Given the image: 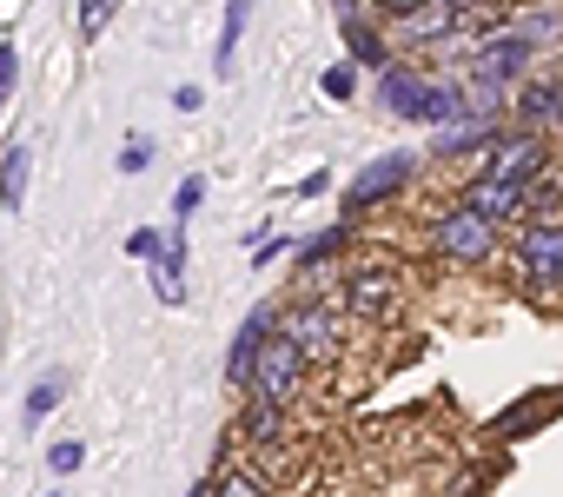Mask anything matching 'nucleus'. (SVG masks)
Here are the masks:
<instances>
[{"label":"nucleus","instance_id":"5701e85b","mask_svg":"<svg viewBox=\"0 0 563 497\" xmlns=\"http://www.w3.org/2000/svg\"><path fill=\"white\" fill-rule=\"evenodd\" d=\"M153 273V299L159 306H186V273H173V266H146Z\"/></svg>","mask_w":563,"mask_h":497},{"label":"nucleus","instance_id":"cd10ccee","mask_svg":"<svg viewBox=\"0 0 563 497\" xmlns=\"http://www.w3.org/2000/svg\"><path fill=\"white\" fill-rule=\"evenodd\" d=\"M319 87H325L332 100H352V87H358V67H352V60H339V67H325V74H319Z\"/></svg>","mask_w":563,"mask_h":497},{"label":"nucleus","instance_id":"20e7f679","mask_svg":"<svg viewBox=\"0 0 563 497\" xmlns=\"http://www.w3.org/2000/svg\"><path fill=\"white\" fill-rule=\"evenodd\" d=\"M517 273H523V286H537V292L563 286V219H530V225L517 232Z\"/></svg>","mask_w":563,"mask_h":497},{"label":"nucleus","instance_id":"f257e3e1","mask_svg":"<svg viewBox=\"0 0 563 497\" xmlns=\"http://www.w3.org/2000/svg\"><path fill=\"white\" fill-rule=\"evenodd\" d=\"M378 93H385V107H391L398 120H418V126H457V120L471 113L457 80H424V74H411V67H398V60L378 74Z\"/></svg>","mask_w":563,"mask_h":497},{"label":"nucleus","instance_id":"c756f323","mask_svg":"<svg viewBox=\"0 0 563 497\" xmlns=\"http://www.w3.org/2000/svg\"><path fill=\"white\" fill-rule=\"evenodd\" d=\"M14 80H21V54L14 41H0V100H14Z\"/></svg>","mask_w":563,"mask_h":497},{"label":"nucleus","instance_id":"a878e982","mask_svg":"<svg viewBox=\"0 0 563 497\" xmlns=\"http://www.w3.org/2000/svg\"><path fill=\"white\" fill-rule=\"evenodd\" d=\"M199 199H206V179H199V173H186V179H179V192H173V219L186 225V219L199 212Z\"/></svg>","mask_w":563,"mask_h":497},{"label":"nucleus","instance_id":"4be33fe9","mask_svg":"<svg viewBox=\"0 0 563 497\" xmlns=\"http://www.w3.org/2000/svg\"><path fill=\"white\" fill-rule=\"evenodd\" d=\"M126 253H133V259H146V266H153V259H159V253H166V232H159V225H133V232H126Z\"/></svg>","mask_w":563,"mask_h":497},{"label":"nucleus","instance_id":"f3484780","mask_svg":"<svg viewBox=\"0 0 563 497\" xmlns=\"http://www.w3.org/2000/svg\"><path fill=\"white\" fill-rule=\"evenodd\" d=\"M345 306H352V312H391V306H398V279H391V273H358V279L345 286Z\"/></svg>","mask_w":563,"mask_h":497},{"label":"nucleus","instance_id":"6e6552de","mask_svg":"<svg viewBox=\"0 0 563 497\" xmlns=\"http://www.w3.org/2000/svg\"><path fill=\"white\" fill-rule=\"evenodd\" d=\"M391 41H398V47H444V41H464V0H424L418 14L398 21Z\"/></svg>","mask_w":563,"mask_h":497},{"label":"nucleus","instance_id":"b1692460","mask_svg":"<svg viewBox=\"0 0 563 497\" xmlns=\"http://www.w3.org/2000/svg\"><path fill=\"white\" fill-rule=\"evenodd\" d=\"M80 464H87V444H80V438H60V444L47 451V471H54V477H74Z\"/></svg>","mask_w":563,"mask_h":497},{"label":"nucleus","instance_id":"a211bd4d","mask_svg":"<svg viewBox=\"0 0 563 497\" xmlns=\"http://www.w3.org/2000/svg\"><path fill=\"white\" fill-rule=\"evenodd\" d=\"M60 391H67V378H60V372L34 378V385H27V411H21V424H27V431H41V424H47V411L60 405Z\"/></svg>","mask_w":563,"mask_h":497},{"label":"nucleus","instance_id":"ddd939ff","mask_svg":"<svg viewBox=\"0 0 563 497\" xmlns=\"http://www.w3.org/2000/svg\"><path fill=\"white\" fill-rule=\"evenodd\" d=\"M278 339H292L306 358L332 352V312L325 306H299V312H278Z\"/></svg>","mask_w":563,"mask_h":497},{"label":"nucleus","instance_id":"2eb2a0df","mask_svg":"<svg viewBox=\"0 0 563 497\" xmlns=\"http://www.w3.org/2000/svg\"><path fill=\"white\" fill-rule=\"evenodd\" d=\"M339 27H345V60H352V67H372V74H385V67H391V41H385L378 27H365L358 14H352V21H339Z\"/></svg>","mask_w":563,"mask_h":497},{"label":"nucleus","instance_id":"412c9836","mask_svg":"<svg viewBox=\"0 0 563 497\" xmlns=\"http://www.w3.org/2000/svg\"><path fill=\"white\" fill-rule=\"evenodd\" d=\"M523 206H530L537 219H556V212H563V179H550V173L530 179V186H523Z\"/></svg>","mask_w":563,"mask_h":497},{"label":"nucleus","instance_id":"72a5a7b5","mask_svg":"<svg viewBox=\"0 0 563 497\" xmlns=\"http://www.w3.org/2000/svg\"><path fill=\"white\" fill-rule=\"evenodd\" d=\"M186 497H212V484H206V477H199V484H186Z\"/></svg>","mask_w":563,"mask_h":497},{"label":"nucleus","instance_id":"7ed1b4c3","mask_svg":"<svg viewBox=\"0 0 563 497\" xmlns=\"http://www.w3.org/2000/svg\"><path fill=\"white\" fill-rule=\"evenodd\" d=\"M530 60H537V47H530L517 27H497V34L471 41V54H464V87H490V93H510V87L530 74Z\"/></svg>","mask_w":563,"mask_h":497},{"label":"nucleus","instance_id":"473e14b6","mask_svg":"<svg viewBox=\"0 0 563 497\" xmlns=\"http://www.w3.org/2000/svg\"><path fill=\"white\" fill-rule=\"evenodd\" d=\"M173 107H179V113H199V107H206V93H199V87H173Z\"/></svg>","mask_w":563,"mask_h":497},{"label":"nucleus","instance_id":"1a4fd4ad","mask_svg":"<svg viewBox=\"0 0 563 497\" xmlns=\"http://www.w3.org/2000/svg\"><path fill=\"white\" fill-rule=\"evenodd\" d=\"M504 107H510L517 133H550V126H563V87H556V80H517Z\"/></svg>","mask_w":563,"mask_h":497},{"label":"nucleus","instance_id":"7c9ffc66","mask_svg":"<svg viewBox=\"0 0 563 497\" xmlns=\"http://www.w3.org/2000/svg\"><path fill=\"white\" fill-rule=\"evenodd\" d=\"M278 253H292V245H286V239H258V245H252V266H272Z\"/></svg>","mask_w":563,"mask_h":497},{"label":"nucleus","instance_id":"4468645a","mask_svg":"<svg viewBox=\"0 0 563 497\" xmlns=\"http://www.w3.org/2000/svg\"><path fill=\"white\" fill-rule=\"evenodd\" d=\"M272 325H278V312H272V306H258V312L232 332V352H225V378H232V385H245V365H252V352L272 339Z\"/></svg>","mask_w":563,"mask_h":497},{"label":"nucleus","instance_id":"c85d7f7f","mask_svg":"<svg viewBox=\"0 0 563 497\" xmlns=\"http://www.w3.org/2000/svg\"><path fill=\"white\" fill-rule=\"evenodd\" d=\"M212 497H265V490H258V477H252V471H225V477L212 484Z\"/></svg>","mask_w":563,"mask_h":497},{"label":"nucleus","instance_id":"9d476101","mask_svg":"<svg viewBox=\"0 0 563 497\" xmlns=\"http://www.w3.org/2000/svg\"><path fill=\"white\" fill-rule=\"evenodd\" d=\"M497 133H504V120H484V113H464L457 126H438V140H431V153H438V159H464V153H490V146H497Z\"/></svg>","mask_w":563,"mask_h":497},{"label":"nucleus","instance_id":"2f4dec72","mask_svg":"<svg viewBox=\"0 0 563 497\" xmlns=\"http://www.w3.org/2000/svg\"><path fill=\"white\" fill-rule=\"evenodd\" d=\"M372 8H378V14H391V21H405V14H418V8H424V0H372Z\"/></svg>","mask_w":563,"mask_h":497},{"label":"nucleus","instance_id":"39448f33","mask_svg":"<svg viewBox=\"0 0 563 497\" xmlns=\"http://www.w3.org/2000/svg\"><path fill=\"white\" fill-rule=\"evenodd\" d=\"M411 179H418V153H378V159L345 186V219H358V212H372V206L398 199Z\"/></svg>","mask_w":563,"mask_h":497},{"label":"nucleus","instance_id":"393cba45","mask_svg":"<svg viewBox=\"0 0 563 497\" xmlns=\"http://www.w3.org/2000/svg\"><path fill=\"white\" fill-rule=\"evenodd\" d=\"M153 166V140L146 133H126L120 140V173H146Z\"/></svg>","mask_w":563,"mask_h":497},{"label":"nucleus","instance_id":"dca6fc26","mask_svg":"<svg viewBox=\"0 0 563 497\" xmlns=\"http://www.w3.org/2000/svg\"><path fill=\"white\" fill-rule=\"evenodd\" d=\"M245 27H252V0H225V27H219V47H212V74H219V80L239 67V41H245Z\"/></svg>","mask_w":563,"mask_h":497},{"label":"nucleus","instance_id":"9b49d317","mask_svg":"<svg viewBox=\"0 0 563 497\" xmlns=\"http://www.w3.org/2000/svg\"><path fill=\"white\" fill-rule=\"evenodd\" d=\"M27 179H34V140H8V153H0V219H14L21 199H27Z\"/></svg>","mask_w":563,"mask_h":497},{"label":"nucleus","instance_id":"f03ea898","mask_svg":"<svg viewBox=\"0 0 563 497\" xmlns=\"http://www.w3.org/2000/svg\"><path fill=\"white\" fill-rule=\"evenodd\" d=\"M306 352L292 345V339H278V325H272V339L252 352V365H245V398H258V405H292L299 398V385H306Z\"/></svg>","mask_w":563,"mask_h":497},{"label":"nucleus","instance_id":"6ab92c4d","mask_svg":"<svg viewBox=\"0 0 563 497\" xmlns=\"http://www.w3.org/2000/svg\"><path fill=\"white\" fill-rule=\"evenodd\" d=\"M352 245V219H339V225H325V232H312L306 239V266H325V259H339Z\"/></svg>","mask_w":563,"mask_h":497},{"label":"nucleus","instance_id":"0eeeda50","mask_svg":"<svg viewBox=\"0 0 563 497\" xmlns=\"http://www.w3.org/2000/svg\"><path fill=\"white\" fill-rule=\"evenodd\" d=\"M484 179H504V186H530L550 173V140L543 133H497V146L484 153Z\"/></svg>","mask_w":563,"mask_h":497},{"label":"nucleus","instance_id":"aec40b11","mask_svg":"<svg viewBox=\"0 0 563 497\" xmlns=\"http://www.w3.org/2000/svg\"><path fill=\"white\" fill-rule=\"evenodd\" d=\"M239 438H252V444H272V438H278V405H258V398H245V411H239Z\"/></svg>","mask_w":563,"mask_h":497},{"label":"nucleus","instance_id":"423d86ee","mask_svg":"<svg viewBox=\"0 0 563 497\" xmlns=\"http://www.w3.org/2000/svg\"><path fill=\"white\" fill-rule=\"evenodd\" d=\"M431 245H438L451 266H484V259L497 253V225L477 219V212H464V206H451V212L431 225Z\"/></svg>","mask_w":563,"mask_h":497},{"label":"nucleus","instance_id":"bb28decb","mask_svg":"<svg viewBox=\"0 0 563 497\" xmlns=\"http://www.w3.org/2000/svg\"><path fill=\"white\" fill-rule=\"evenodd\" d=\"M120 0H80V41H100V27L113 21Z\"/></svg>","mask_w":563,"mask_h":497},{"label":"nucleus","instance_id":"f8f14e48","mask_svg":"<svg viewBox=\"0 0 563 497\" xmlns=\"http://www.w3.org/2000/svg\"><path fill=\"white\" fill-rule=\"evenodd\" d=\"M457 206H464V212H477V219H490V225H504L510 212H523V186H504V179H471V186L457 192Z\"/></svg>","mask_w":563,"mask_h":497}]
</instances>
